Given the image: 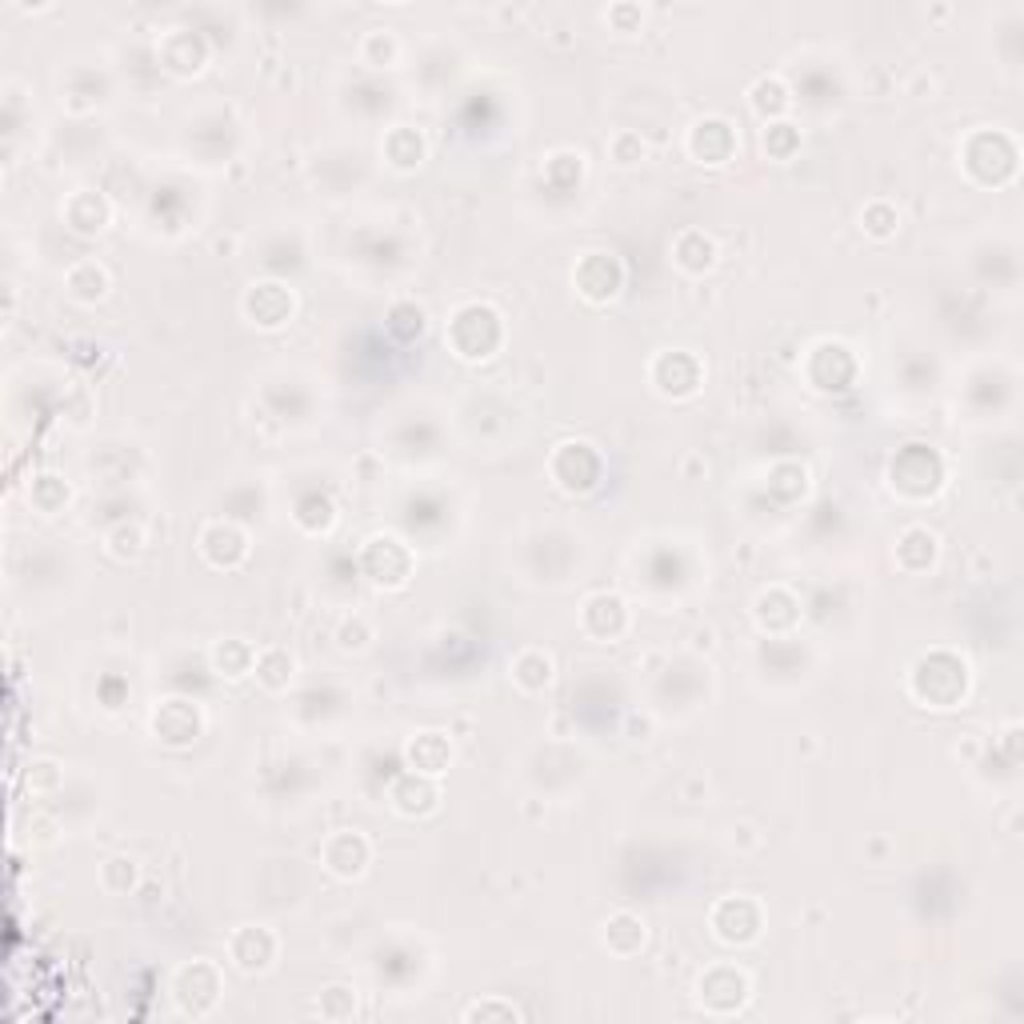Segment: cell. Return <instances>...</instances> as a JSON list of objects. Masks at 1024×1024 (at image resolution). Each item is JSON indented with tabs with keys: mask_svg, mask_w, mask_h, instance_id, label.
<instances>
[{
	"mask_svg": "<svg viewBox=\"0 0 1024 1024\" xmlns=\"http://www.w3.org/2000/svg\"><path fill=\"white\" fill-rule=\"evenodd\" d=\"M292 656L284 649H265L260 656H256V680L268 688V693H280V688H289L292 680Z\"/></svg>",
	"mask_w": 1024,
	"mask_h": 1024,
	"instance_id": "22",
	"label": "cell"
},
{
	"mask_svg": "<svg viewBox=\"0 0 1024 1024\" xmlns=\"http://www.w3.org/2000/svg\"><path fill=\"white\" fill-rule=\"evenodd\" d=\"M357 1013V992L345 989V985H333V989L321 992V1016L328 1021H345V1016Z\"/></svg>",
	"mask_w": 1024,
	"mask_h": 1024,
	"instance_id": "26",
	"label": "cell"
},
{
	"mask_svg": "<svg viewBox=\"0 0 1024 1024\" xmlns=\"http://www.w3.org/2000/svg\"><path fill=\"white\" fill-rule=\"evenodd\" d=\"M792 144H796V132H792V125H768L765 128V152H772V156H789Z\"/></svg>",
	"mask_w": 1024,
	"mask_h": 1024,
	"instance_id": "28",
	"label": "cell"
},
{
	"mask_svg": "<svg viewBox=\"0 0 1024 1024\" xmlns=\"http://www.w3.org/2000/svg\"><path fill=\"white\" fill-rule=\"evenodd\" d=\"M84 205V212H69V224L77 229V233H101L108 224V205L96 193H77Z\"/></svg>",
	"mask_w": 1024,
	"mask_h": 1024,
	"instance_id": "24",
	"label": "cell"
},
{
	"mask_svg": "<svg viewBox=\"0 0 1024 1024\" xmlns=\"http://www.w3.org/2000/svg\"><path fill=\"white\" fill-rule=\"evenodd\" d=\"M152 733L161 736L164 745H193L200 733V709L188 700H164L152 717Z\"/></svg>",
	"mask_w": 1024,
	"mask_h": 1024,
	"instance_id": "11",
	"label": "cell"
},
{
	"mask_svg": "<svg viewBox=\"0 0 1024 1024\" xmlns=\"http://www.w3.org/2000/svg\"><path fill=\"white\" fill-rule=\"evenodd\" d=\"M572 284H577V292H581L584 301L605 304V301H613L620 292V284H625V268H620L617 256L584 253L581 265L572 268Z\"/></svg>",
	"mask_w": 1024,
	"mask_h": 1024,
	"instance_id": "7",
	"label": "cell"
},
{
	"mask_svg": "<svg viewBox=\"0 0 1024 1024\" xmlns=\"http://www.w3.org/2000/svg\"><path fill=\"white\" fill-rule=\"evenodd\" d=\"M292 309H296V301H292V289H284V284H277V280H268V284H253L245 296V313L253 325L260 328H280L292 321Z\"/></svg>",
	"mask_w": 1024,
	"mask_h": 1024,
	"instance_id": "9",
	"label": "cell"
},
{
	"mask_svg": "<svg viewBox=\"0 0 1024 1024\" xmlns=\"http://www.w3.org/2000/svg\"><path fill=\"white\" fill-rule=\"evenodd\" d=\"M325 864L328 873L340 876V881H352L369 869V840L361 833H337V837L325 840Z\"/></svg>",
	"mask_w": 1024,
	"mask_h": 1024,
	"instance_id": "13",
	"label": "cell"
},
{
	"mask_svg": "<svg viewBox=\"0 0 1024 1024\" xmlns=\"http://www.w3.org/2000/svg\"><path fill=\"white\" fill-rule=\"evenodd\" d=\"M896 560H900V569H908V572L929 569L932 560H936V536H932L929 528H920V524L905 528L900 540H896Z\"/></svg>",
	"mask_w": 1024,
	"mask_h": 1024,
	"instance_id": "16",
	"label": "cell"
},
{
	"mask_svg": "<svg viewBox=\"0 0 1024 1024\" xmlns=\"http://www.w3.org/2000/svg\"><path fill=\"white\" fill-rule=\"evenodd\" d=\"M888 477H893V489L900 492V497L924 501V497H932V492L941 489L944 468H941V456L932 453L929 444H905V449L896 453Z\"/></svg>",
	"mask_w": 1024,
	"mask_h": 1024,
	"instance_id": "2",
	"label": "cell"
},
{
	"mask_svg": "<svg viewBox=\"0 0 1024 1024\" xmlns=\"http://www.w3.org/2000/svg\"><path fill=\"white\" fill-rule=\"evenodd\" d=\"M277 949H280L277 936L268 929H256V924L236 929L233 941H229V956H233V965L241 968V973H265V968H272Z\"/></svg>",
	"mask_w": 1024,
	"mask_h": 1024,
	"instance_id": "10",
	"label": "cell"
},
{
	"mask_svg": "<svg viewBox=\"0 0 1024 1024\" xmlns=\"http://www.w3.org/2000/svg\"><path fill=\"white\" fill-rule=\"evenodd\" d=\"M548 473L565 492H593L601 480V453L589 441H565L548 456Z\"/></svg>",
	"mask_w": 1024,
	"mask_h": 1024,
	"instance_id": "5",
	"label": "cell"
},
{
	"mask_svg": "<svg viewBox=\"0 0 1024 1024\" xmlns=\"http://www.w3.org/2000/svg\"><path fill=\"white\" fill-rule=\"evenodd\" d=\"M512 680L521 693H540V688L552 680V656L540 649H524L516 661H512Z\"/></svg>",
	"mask_w": 1024,
	"mask_h": 1024,
	"instance_id": "19",
	"label": "cell"
},
{
	"mask_svg": "<svg viewBox=\"0 0 1024 1024\" xmlns=\"http://www.w3.org/2000/svg\"><path fill=\"white\" fill-rule=\"evenodd\" d=\"M408 569H412V557L408 548L393 536H373L364 545V572L373 577V584L381 589H405L408 584Z\"/></svg>",
	"mask_w": 1024,
	"mask_h": 1024,
	"instance_id": "8",
	"label": "cell"
},
{
	"mask_svg": "<svg viewBox=\"0 0 1024 1024\" xmlns=\"http://www.w3.org/2000/svg\"><path fill=\"white\" fill-rule=\"evenodd\" d=\"M917 668L932 673V685H912V697L924 705V709H956L968 693V664L953 652H929L920 656Z\"/></svg>",
	"mask_w": 1024,
	"mask_h": 1024,
	"instance_id": "1",
	"label": "cell"
},
{
	"mask_svg": "<svg viewBox=\"0 0 1024 1024\" xmlns=\"http://www.w3.org/2000/svg\"><path fill=\"white\" fill-rule=\"evenodd\" d=\"M748 105L757 108L760 117H777V113L789 108V89H784L777 77H765V81H757L748 89Z\"/></svg>",
	"mask_w": 1024,
	"mask_h": 1024,
	"instance_id": "23",
	"label": "cell"
},
{
	"mask_svg": "<svg viewBox=\"0 0 1024 1024\" xmlns=\"http://www.w3.org/2000/svg\"><path fill=\"white\" fill-rule=\"evenodd\" d=\"M896 209L893 205H885V200H873L869 209L861 212V224H864V233L869 236H876V241H885V236H893L896 233Z\"/></svg>",
	"mask_w": 1024,
	"mask_h": 1024,
	"instance_id": "25",
	"label": "cell"
},
{
	"mask_svg": "<svg viewBox=\"0 0 1024 1024\" xmlns=\"http://www.w3.org/2000/svg\"><path fill=\"white\" fill-rule=\"evenodd\" d=\"M140 540H144V533H140L137 524H132V528L125 524V528H117V533H113V552H117V557H137Z\"/></svg>",
	"mask_w": 1024,
	"mask_h": 1024,
	"instance_id": "30",
	"label": "cell"
},
{
	"mask_svg": "<svg viewBox=\"0 0 1024 1024\" xmlns=\"http://www.w3.org/2000/svg\"><path fill=\"white\" fill-rule=\"evenodd\" d=\"M212 664H217L221 676L241 680V676H248L256 668V652L248 649L245 640H224V644H217V652H212Z\"/></svg>",
	"mask_w": 1024,
	"mask_h": 1024,
	"instance_id": "21",
	"label": "cell"
},
{
	"mask_svg": "<svg viewBox=\"0 0 1024 1024\" xmlns=\"http://www.w3.org/2000/svg\"><path fill=\"white\" fill-rule=\"evenodd\" d=\"M640 156H644V144H640V137H632V132H620V137H613V161H617V164H637Z\"/></svg>",
	"mask_w": 1024,
	"mask_h": 1024,
	"instance_id": "29",
	"label": "cell"
},
{
	"mask_svg": "<svg viewBox=\"0 0 1024 1024\" xmlns=\"http://www.w3.org/2000/svg\"><path fill=\"white\" fill-rule=\"evenodd\" d=\"M760 905L753 896H724L721 905L712 908V936L724 944H753L760 936Z\"/></svg>",
	"mask_w": 1024,
	"mask_h": 1024,
	"instance_id": "6",
	"label": "cell"
},
{
	"mask_svg": "<svg viewBox=\"0 0 1024 1024\" xmlns=\"http://www.w3.org/2000/svg\"><path fill=\"white\" fill-rule=\"evenodd\" d=\"M477 316H480V304H465V309L453 316V325H449V340H453L456 357H465V361H485V357H492V352L501 349V340H504L501 313L489 309L485 321H480V328H477Z\"/></svg>",
	"mask_w": 1024,
	"mask_h": 1024,
	"instance_id": "3",
	"label": "cell"
},
{
	"mask_svg": "<svg viewBox=\"0 0 1024 1024\" xmlns=\"http://www.w3.org/2000/svg\"><path fill=\"white\" fill-rule=\"evenodd\" d=\"M644 920L640 917H632V912H617V917H608L605 920V944H608V953H617V956H632V953H640L644 949Z\"/></svg>",
	"mask_w": 1024,
	"mask_h": 1024,
	"instance_id": "17",
	"label": "cell"
},
{
	"mask_svg": "<svg viewBox=\"0 0 1024 1024\" xmlns=\"http://www.w3.org/2000/svg\"><path fill=\"white\" fill-rule=\"evenodd\" d=\"M733 149H736L733 128L717 117L700 120V125H693V132H688V156L697 164H724L733 156Z\"/></svg>",
	"mask_w": 1024,
	"mask_h": 1024,
	"instance_id": "12",
	"label": "cell"
},
{
	"mask_svg": "<svg viewBox=\"0 0 1024 1024\" xmlns=\"http://www.w3.org/2000/svg\"><path fill=\"white\" fill-rule=\"evenodd\" d=\"M200 552L217 569H233V565H241L248 557V536L241 528H233V524H209L200 533Z\"/></svg>",
	"mask_w": 1024,
	"mask_h": 1024,
	"instance_id": "14",
	"label": "cell"
},
{
	"mask_svg": "<svg viewBox=\"0 0 1024 1024\" xmlns=\"http://www.w3.org/2000/svg\"><path fill=\"white\" fill-rule=\"evenodd\" d=\"M393 804L400 808V813H429L432 804H437V789H432L429 780H420V772H412L408 768V777H400L393 784Z\"/></svg>",
	"mask_w": 1024,
	"mask_h": 1024,
	"instance_id": "20",
	"label": "cell"
},
{
	"mask_svg": "<svg viewBox=\"0 0 1024 1024\" xmlns=\"http://www.w3.org/2000/svg\"><path fill=\"white\" fill-rule=\"evenodd\" d=\"M521 1009L512 1001H477L465 1009V1021H521Z\"/></svg>",
	"mask_w": 1024,
	"mask_h": 1024,
	"instance_id": "27",
	"label": "cell"
},
{
	"mask_svg": "<svg viewBox=\"0 0 1024 1024\" xmlns=\"http://www.w3.org/2000/svg\"><path fill=\"white\" fill-rule=\"evenodd\" d=\"M748 977L736 965H709L697 977V1004L712 1016H733L748 1001Z\"/></svg>",
	"mask_w": 1024,
	"mask_h": 1024,
	"instance_id": "4",
	"label": "cell"
},
{
	"mask_svg": "<svg viewBox=\"0 0 1024 1024\" xmlns=\"http://www.w3.org/2000/svg\"><path fill=\"white\" fill-rule=\"evenodd\" d=\"M673 260L685 272H705V268H712V260H717V248H712V241L700 229H688V233H680L676 236V245H673Z\"/></svg>",
	"mask_w": 1024,
	"mask_h": 1024,
	"instance_id": "18",
	"label": "cell"
},
{
	"mask_svg": "<svg viewBox=\"0 0 1024 1024\" xmlns=\"http://www.w3.org/2000/svg\"><path fill=\"white\" fill-rule=\"evenodd\" d=\"M340 644H345V649H364V644H369V629H364L361 620H352V625L340 629Z\"/></svg>",
	"mask_w": 1024,
	"mask_h": 1024,
	"instance_id": "31",
	"label": "cell"
},
{
	"mask_svg": "<svg viewBox=\"0 0 1024 1024\" xmlns=\"http://www.w3.org/2000/svg\"><path fill=\"white\" fill-rule=\"evenodd\" d=\"M449 760H453V745H449V736L444 733H420L417 741L408 745V768L420 772V777H437V772H444Z\"/></svg>",
	"mask_w": 1024,
	"mask_h": 1024,
	"instance_id": "15",
	"label": "cell"
}]
</instances>
